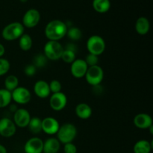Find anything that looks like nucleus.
I'll return each instance as SVG.
<instances>
[{"label":"nucleus","instance_id":"nucleus-16","mask_svg":"<svg viewBox=\"0 0 153 153\" xmlns=\"http://www.w3.org/2000/svg\"><path fill=\"white\" fill-rule=\"evenodd\" d=\"M34 91L37 97L41 99L47 98L51 94L49 83L46 81L39 80L34 85Z\"/></svg>","mask_w":153,"mask_h":153},{"label":"nucleus","instance_id":"nucleus-15","mask_svg":"<svg viewBox=\"0 0 153 153\" xmlns=\"http://www.w3.org/2000/svg\"><path fill=\"white\" fill-rule=\"evenodd\" d=\"M134 125L140 129H148L152 126V119L147 114L140 113L136 115L133 120Z\"/></svg>","mask_w":153,"mask_h":153},{"label":"nucleus","instance_id":"nucleus-17","mask_svg":"<svg viewBox=\"0 0 153 153\" xmlns=\"http://www.w3.org/2000/svg\"><path fill=\"white\" fill-rule=\"evenodd\" d=\"M61 147V143L55 137L48 138L43 142V153H58Z\"/></svg>","mask_w":153,"mask_h":153},{"label":"nucleus","instance_id":"nucleus-12","mask_svg":"<svg viewBox=\"0 0 153 153\" xmlns=\"http://www.w3.org/2000/svg\"><path fill=\"white\" fill-rule=\"evenodd\" d=\"M16 126L13 120L9 118H1L0 120V135L4 137H10L15 134Z\"/></svg>","mask_w":153,"mask_h":153},{"label":"nucleus","instance_id":"nucleus-5","mask_svg":"<svg viewBox=\"0 0 153 153\" xmlns=\"http://www.w3.org/2000/svg\"><path fill=\"white\" fill-rule=\"evenodd\" d=\"M87 49L90 54L100 56L105 50V42L99 35H92L87 42Z\"/></svg>","mask_w":153,"mask_h":153},{"label":"nucleus","instance_id":"nucleus-31","mask_svg":"<svg viewBox=\"0 0 153 153\" xmlns=\"http://www.w3.org/2000/svg\"><path fill=\"white\" fill-rule=\"evenodd\" d=\"M85 62L88 64V67H93V66L98 65L99 63V56L95 55H93V54H88V55L85 58Z\"/></svg>","mask_w":153,"mask_h":153},{"label":"nucleus","instance_id":"nucleus-11","mask_svg":"<svg viewBox=\"0 0 153 153\" xmlns=\"http://www.w3.org/2000/svg\"><path fill=\"white\" fill-rule=\"evenodd\" d=\"M88 69V64L83 59H76L70 66L72 76L76 79H82L85 77Z\"/></svg>","mask_w":153,"mask_h":153},{"label":"nucleus","instance_id":"nucleus-1","mask_svg":"<svg viewBox=\"0 0 153 153\" xmlns=\"http://www.w3.org/2000/svg\"><path fill=\"white\" fill-rule=\"evenodd\" d=\"M67 25L58 19L50 21L45 28V35L49 40L58 41L67 34Z\"/></svg>","mask_w":153,"mask_h":153},{"label":"nucleus","instance_id":"nucleus-18","mask_svg":"<svg viewBox=\"0 0 153 153\" xmlns=\"http://www.w3.org/2000/svg\"><path fill=\"white\" fill-rule=\"evenodd\" d=\"M75 111L78 117L82 120L89 119L92 115V108L89 105L86 103H80L77 105Z\"/></svg>","mask_w":153,"mask_h":153},{"label":"nucleus","instance_id":"nucleus-24","mask_svg":"<svg viewBox=\"0 0 153 153\" xmlns=\"http://www.w3.org/2000/svg\"><path fill=\"white\" fill-rule=\"evenodd\" d=\"M19 85V79L14 75H10L6 77L4 80V89L7 90L10 92H12L14 89H16Z\"/></svg>","mask_w":153,"mask_h":153},{"label":"nucleus","instance_id":"nucleus-33","mask_svg":"<svg viewBox=\"0 0 153 153\" xmlns=\"http://www.w3.org/2000/svg\"><path fill=\"white\" fill-rule=\"evenodd\" d=\"M64 151L65 153H76L77 152V147L73 143H68L64 144Z\"/></svg>","mask_w":153,"mask_h":153},{"label":"nucleus","instance_id":"nucleus-9","mask_svg":"<svg viewBox=\"0 0 153 153\" xmlns=\"http://www.w3.org/2000/svg\"><path fill=\"white\" fill-rule=\"evenodd\" d=\"M40 20V13L37 9L31 8L27 10L22 18V25L26 28L35 27Z\"/></svg>","mask_w":153,"mask_h":153},{"label":"nucleus","instance_id":"nucleus-21","mask_svg":"<svg viewBox=\"0 0 153 153\" xmlns=\"http://www.w3.org/2000/svg\"><path fill=\"white\" fill-rule=\"evenodd\" d=\"M93 7L98 13H106L110 9L111 2L109 0H94Z\"/></svg>","mask_w":153,"mask_h":153},{"label":"nucleus","instance_id":"nucleus-6","mask_svg":"<svg viewBox=\"0 0 153 153\" xmlns=\"http://www.w3.org/2000/svg\"><path fill=\"white\" fill-rule=\"evenodd\" d=\"M87 82L93 87L100 85L104 78V71L100 66L96 65L88 67L85 76Z\"/></svg>","mask_w":153,"mask_h":153},{"label":"nucleus","instance_id":"nucleus-22","mask_svg":"<svg viewBox=\"0 0 153 153\" xmlns=\"http://www.w3.org/2000/svg\"><path fill=\"white\" fill-rule=\"evenodd\" d=\"M33 40L31 36L28 34H23L19 38V46L22 50L28 51L31 49Z\"/></svg>","mask_w":153,"mask_h":153},{"label":"nucleus","instance_id":"nucleus-27","mask_svg":"<svg viewBox=\"0 0 153 153\" xmlns=\"http://www.w3.org/2000/svg\"><path fill=\"white\" fill-rule=\"evenodd\" d=\"M48 59L43 54H39L34 58L33 64L37 68H43L47 64Z\"/></svg>","mask_w":153,"mask_h":153},{"label":"nucleus","instance_id":"nucleus-2","mask_svg":"<svg viewBox=\"0 0 153 153\" xmlns=\"http://www.w3.org/2000/svg\"><path fill=\"white\" fill-rule=\"evenodd\" d=\"M64 48L58 41L49 40L46 42L43 48V55L48 60L58 61L61 59Z\"/></svg>","mask_w":153,"mask_h":153},{"label":"nucleus","instance_id":"nucleus-14","mask_svg":"<svg viewBox=\"0 0 153 153\" xmlns=\"http://www.w3.org/2000/svg\"><path fill=\"white\" fill-rule=\"evenodd\" d=\"M43 141L39 137H32L27 140L24 146L25 153H42Z\"/></svg>","mask_w":153,"mask_h":153},{"label":"nucleus","instance_id":"nucleus-3","mask_svg":"<svg viewBox=\"0 0 153 153\" xmlns=\"http://www.w3.org/2000/svg\"><path fill=\"white\" fill-rule=\"evenodd\" d=\"M24 34V26L19 22H11L6 25L1 31V36L7 41H12L19 38Z\"/></svg>","mask_w":153,"mask_h":153},{"label":"nucleus","instance_id":"nucleus-36","mask_svg":"<svg viewBox=\"0 0 153 153\" xmlns=\"http://www.w3.org/2000/svg\"><path fill=\"white\" fill-rule=\"evenodd\" d=\"M0 153H7V149L3 145L0 144Z\"/></svg>","mask_w":153,"mask_h":153},{"label":"nucleus","instance_id":"nucleus-19","mask_svg":"<svg viewBox=\"0 0 153 153\" xmlns=\"http://www.w3.org/2000/svg\"><path fill=\"white\" fill-rule=\"evenodd\" d=\"M150 29V23L147 18L140 16L137 19L135 23V30L140 35H145Z\"/></svg>","mask_w":153,"mask_h":153},{"label":"nucleus","instance_id":"nucleus-34","mask_svg":"<svg viewBox=\"0 0 153 153\" xmlns=\"http://www.w3.org/2000/svg\"><path fill=\"white\" fill-rule=\"evenodd\" d=\"M65 49H68V50L73 51V52H76H76H77V46H76L74 43H70L66 46Z\"/></svg>","mask_w":153,"mask_h":153},{"label":"nucleus","instance_id":"nucleus-26","mask_svg":"<svg viewBox=\"0 0 153 153\" xmlns=\"http://www.w3.org/2000/svg\"><path fill=\"white\" fill-rule=\"evenodd\" d=\"M66 35L71 40L76 41V40H79L82 38V32L77 27H71L70 28H67V34Z\"/></svg>","mask_w":153,"mask_h":153},{"label":"nucleus","instance_id":"nucleus-32","mask_svg":"<svg viewBox=\"0 0 153 153\" xmlns=\"http://www.w3.org/2000/svg\"><path fill=\"white\" fill-rule=\"evenodd\" d=\"M24 73H25V76L31 77L37 73V67L33 64H28V65L25 66V69H24Z\"/></svg>","mask_w":153,"mask_h":153},{"label":"nucleus","instance_id":"nucleus-37","mask_svg":"<svg viewBox=\"0 0 153 153\" xmlns=\"http://www.w3.org/2000/svg\"><path fill=\"white\" fill-rule=\"evenodd\" d=\"M21 1H22V2H26L27 1H28V0H20Z\"/></svg>","mask_w":153,"mask_h":153},{"label":"nucleus","instance_id":"nucleus-13","mask_svg":"<svg viewBox=\"0 0 153 153\" xmlns=\"http://www.w3.org/2000/svg\"><path fill=\"white\" fill-rule=\"evenodd\" d=\"M60 128V124L55 118L48 117L42 120V131L49 135L57 134Z\"/></svg>","mask_w":153,"mask_h":153},{"label":"nucleus","instance_id":"nucleus-4","mask_svg":"<svg viewBox=\"0 0 153 153\" xmlns=\"http://www.w3.org/2000/svg\"><path fill=\"white\" fill-rule=\"evenodd\" d=\"M77 134V128L73 123H65L60 126L57 136L58 140L60 143L66 144L68 143H72L76 137Z\"/></svg>","mask_w":153,"mask_h":153},{"label":"nucleus","instance_id":"nucleus-29","mask_svg":"<svg viewBox=\"0 0 153 153\" xmlns=\"http://www.w3.org/2000/svg\"><path fill=\"white\" fill-rule=\"evenodd\" d=\"M10 68V62L5 58H0V76L5 75Z\"/></svg>","mask_w":153,"mask_h":153},{"label":"nucleus","instance_id":"nucleus-25","mask_svg":"<svg viewBox=\"0 0 153 153\" xmlns=\"http://www.w3.org/2000/svg\"><path fill=\"white\" fill-rule=\"evenodd\" d=\"M11 100V92L6 89H0V108L8 106Z\"/></svg>","mask_w":153,"mask_h":153},{"label":"nucleus","instance_id":"nucleus-23","mask_svg":"<svg viewBox=\"0 0 153 153\" xmlns=\"http://www.w3.org/2000/svg\"><path fill=\"white\" fill-rule=\"evenodd\" d=\"M28 126L31 133L39 134L42 131V120L37 117H31Z\"/></svg>","mask_w":153,"mask_h":153},{"label":"nucleus","instance_id":"nucleus-28","mask_svg":"<svg viewBox=\"0 0 153 153\" xmlns=\"http://www.w3.org/2000/svg\"><path fill=\"white\" fill-rule=\"evenodd\" d=\"M61 59L67 64H72L76 60V52L64 49Z\"/></svg>","mask_w":153,"mask_h":153},{"label":"nucleus","instance_id":"nucleus-35","mask_svg":"<svg viewBox=\"0 0 153 153\" xmlns=\"http://www.w3.org/2000/svg\"><path fill=\"white\" fill-rule=\"evenodd\" d=\"M4 52H5V49H4V46H3L1 43H0V58L4 55Z\"/></svg>","mask_w":153,"mask_h":153},{"label":"nucleus","instance_id":"nucleus-10","mask_svg":"<svg viewBox=\"0 0 153 153\" xmlns=\"http://www.w3.org/2000/svg\"><path fill=\"white\" fill-rule=\"evenodd\" d=\"M31 117L28 111L25 108L16 109L13 114V123L16 126L19 128H25L28 126Z\"/></svg>","mask_w":153,"mask_h":153},{"label":"nucleus","instance_id":"nucleus-30","mask_svg":"<svg viewBox=\"0 0 153 153\" xmlns=\"http://www.w3.org/2000/svg\"><path fill=\"white\" fill-rule=\"evenodd\" d=\"M49 89H50L51 93L52 94H55V93L61 92V88H62V85H61V82L58 80H52L51 81L50 83L49 84Z\"/></svg>","mask_w":153,"mask_h":153},{"label":"nucleus","instance_id":"nucleus-8","mask_svg":"<svg viewBox=\"0 0 153 153\" xmlns=\"http://www.w3.org/2000/svg\"><path fill=\"white\" fill-rule=\"evenodd\" d=\"M67 104V97L64 93L59 92L52 94L49 99V105L55 111H62Z\"/></svg>","mask_w":153,"mask_h":153},{"label":"nucleus","instance_id":"nucleus-7","mask_svg":"<svg viewBox=\"0 0 153 153\" xmlns=\"http://www.w3.org/2000/svg\"><path fill=\"white\" fill-rule=\"evenodd\" d=\"M11 98L15 102L25 105L31 100V94L29 90L24 87H17L11 92Z\"/></svg>","mask_w":153,"mask_h":153},{"label":"nucleus","instance_id":"nucleus-20","mask_svg":"<svg viewBox=\"0 0 153 153\" xmlns=\"http://www.w3.org/2000/svg\"><path fill=\"white\" fill-rule=\"evenodd\" d=\"M152 148V141L149 142L146 140H140L134 144L133 151L134 153H149Z\"/></svg>","mask_w":153,"mask_h":153}]
</instances>
